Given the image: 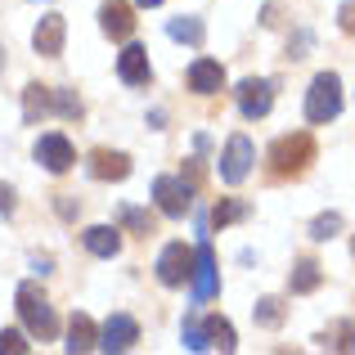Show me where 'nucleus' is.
I'll return each mask as SVG.
<instances>
[{
    "instance_id": "20",
    "label": "nucleus",
    "mask_w": 355,
    "mask_h": 355,
    "mask_svg": "<svg viewBox=\"0 0 355 355\" xmlns=\"http://www.w3.org/2000/svg\"><path fill=\"white\" fill-rule=\"evenodd\" d=\"M320 266H315L311 257L306 261H297V270H293V293H315V288H320Z\"/></svg>"
},
{
    "instance_id": "16",
    "label": "nucleus",
    "mask_w": 355,
    "mask_h": 355,
    "mask_svg": "<svg viewBox=\"0 0 355 355\" xmlns=\"http://www.w3.org/2000/svg\"><path fill=\"white\" fill-rule=\"evenodd\" d=\"M90 347H99V333H95V324H90V315H72V324H68V351L81 355V351H90Z\"/></svg>"
},
{
    "instance_id": "8",
    "label": "nucleus",
    "mask_w": 355,
    "mask_h": 355,
    "mask_svg": "<svg viewBox=\"0 0 355 355\" xmlns=\"http://www.w3.org/2000/svg\"><path fill=\"white\" fill-rule=\"evenodd\" d=\"M270 104H275V86H270V81L248 77V81L239 86V108H243V117H248V121L266 117V113H270Z\"/></svg>"
},
{
    "instance_id": "2",
    "label": "nucleus",
    "mask_w": 355,
    "mask_h": 355,
    "mask_svg": "<svg viewBox=\"0 0 355 355\" xmlns=\"http://www.w3.org/2000/svg\"><path fill=\"white\" fill-rule=\"evenodd\" d=\"M18 320L27 324V333L32 338H41V342H50L54 333H59V320H54V311H50V302H45V293L36 284H23L18 288Z\"/></svg>"
},
{
    "instance_id": "3",
    "label": "nucleus",
    "mask_w": 355,
    "mask_h": 355,
    "mask_svg": "<svg viewBox=\"0 0 355 355\" xmlns=\"http://www.w3.org/2000/svg\"><path fill=\"white\" fill-rule=\"evenodd\" d=\"M338 113H342V81L333 72H320L311 81V90H306V117L315 126H324V121H333Z\"/></svg>"
},
{
    "instance_id": "22",
    "label": "nucleus",
    "mask_w": 355,
    "mask_h": 355,
    "mask_svg": "<svg viewBox=\"0 0 355 355\" xmlns=\"http://www.w3.org/2000/svg\"><path fill=\"white\" fill-rule=\"evenodd\" d=\"M166 32H171V41L202 45V23H198V18H171V23H166Z\"/></svg>"
},
{
    "instance_id": "25",
    "label": "nucleus",
    "mask_w": 355,
    "mask_h": 355,
    "mask_svg": "<svg viewBox=\"0 0 355 355\" xmlns=\"http://www.w3.org/2000/svg\"><path fill=\"white\" fill-rule=\"evenodd\" d=\"M50 104L59 108V117H81V99H77V90H50Z\"/></svg>"
},
{
    "instance_id": "32",
    "label": "nucleus",
    "mask_w": 355,
    "mask_h": 355,
    "mask_svg": "<svg viewBox=\"0 0 355 355\" xmlns=\"http://www.w3.org/2000/svg\"><path fill=\"white\" fill-rule=\"evenodd\" d=\"M139 5H148V9H157V5H162V0H139Z\"/></svg>"
},
{
    "instance_id": "18",
    "label": "nucleus",
    "mask_w": 355,
    "mask_h": 355,
    "mask_svg": "<svg viewBox=\"0 0 355 355\" xmlns=\"http://www.w3.org/2000/svg\"><path fill=\"white\" fill-rule=\"evenodd\" d=\"M202 338H207V347H216V351H234V347H239L234 324H230V320H220V315L202 320Z\"/></svg>"
},
{
    "instance_id": "12",
    "label": "nucleus",
    "mask_w": 355,
    "mask_h": 355,
    "mask_svg": "<svg viewBox=\"0 0 355 355\" xmlns=\"http://www.w3.org/2000/svg\"><path fill=\"white\" fill-rule=\"evenodd\" d=\"M117 77L126 81V86H148L153 68H148V50L144 45H126V50L117 54Z\"/></svg>"
},
{
    "instance_id": "27",
    "label": "nucleus",
    "mask_w": 355,
    "mask_h": 355,
    "mask_svg": "<svg viewBox=\"0 0 355 355\" xmlns=\"http://www.w3.org/2000/svg\"><path fill=\"white\" fill-rule=\"evenodd\" d=\"M184 347H189V351H207V338H202V320H198V315L184 320Z\"/></svg>"
},
{
    "instance_id": "10",
    "label": "nucleus",
    "mask_w": 355,
    "mask_h": 355,
    "mask_svg": "<svg viewBox=\"0 0 355 355\" xmlns=\"http://www.w3.org/2000/svg\"><path fill=\"white\" fill-rule=\"evenodd\" d=\"M139 342V324L130 320V315H113V320L99 329V347H104L108 355L113 351H130Z\"/></svg>"
},
{
    "instance_id": "4",
    "label": "nucleus",
    "mask_w": 355,
    "mask_h": 355,
    "mask_svg": "<svg viewBox=\"0 0 355 355\" xmlns=\"http://www.w3.org/2000/svg\"><path fill=\"white\" fill-rule=\"evenodd\" d=\"M153 198H157V207H162V216L180 220L184 211L193 207V184L175 180V175H157L153 180Z\"/></svg>"
},
{
    "instance_id": "31",
    "label": "nucleus",
    "mask_w": 355,
    "mask_h": 355,
    "mask_svg": "<svg viewBox=\"0 0 355 355\" xmlns=\"http://www.w3.org/2000/svg\"><path fill=\"white\" fill-rule=\"evenodd\" d=\"M0 211H5V216L14 211V189H9V184H0Z\"/></svg>"
},
{
    "instance_id": "11",
    "label": "nucleus",
    "mask_w": 355,
    "mask_h": 355,
    "mask_svg": "<svg viewBox=\"0 0 355 355\" xmlns=\"http://www.w3.org/2000/svg\"><path fill=\"white\" fill-rule=\"evenodd\" d=\"M63 36H68V23H63L59 14H45L41 23H36V32H32L36 54H45V59H59V54H63Z\"/></svg>"
},
{
    "instance_id": "1",
    "label": "nucleus",
    "mask_w": 355,
    "mask_h": 355,
    "mask_svg": "<svg viewBox=\"0 0 355 355\" xmlns=\"http://www.w3.org/2000/svg\"><path fill=\"white\" fill-rule=\"evenodd\" d=\"M311 162H315V139L306 135V130L279 135L275 144H270V171L275 175H302Z\"/></svg>"
},
{
    "instance_id": "15",
    "label": "nucleus",
    "mask_w": 355,
    "mask_h": 355,
    "mask_svg": "<svg viewBox=\"0 0 355 355\" xmlns=\"http://www.w3.org/2000/svg\"><path fill=\"white\" fill-rule=\"evenodd\" d=\"M225 86V68L211 59H198L189 68V90H198V95H216V90Z\"/></svg>"
},
{
    "instance_id": "33",
    "label": "nucleus",
    "mask_w": 355,
    "mask_h": 355,
    "mask_svg": "<svg viewBox=\"0 0 355 355\" xmlns=\"http://www.w3.org/2000/svg\"><path fill=\"white\" fill-rule=\"evenodd\" d=\"M0 68H5V50H0Z\"/></svg>"
},
{
    "instance_id": "24",
    "label": "nucleus",
    "mask_w": 355,
    "mask_h": 355,
    "mask_svg": "<svg viewBox=\"0 0 355 355\" xmlns=\"http://www.w3.org/2000/svg\"><path fill=\"white\" fill-rule=\"evenodd\" d=\"M117 220L121 225L130 230V234H153V216H148V211H139V207H117Z\"/></svg>"
},
{
    "instance_id": "14",
    "label": "nucleus",
    "mask_w": 355,
    "mask_h": 355,
    "mask_svg": "<svg viewBox=\"0 0 355 355\" xmlns=\"http://www.w3.org/2000/svg\"><path fill=\"white\" fill-rule=\"evenodd\" d=\"M90 175H95V180H126L130 175V157L126 153H108V148H95V153H90Z\"/></svg>"
},
{
    "instance_id": "7",
    "label": "nucleus",
    "mask_w": 355,
    "mask_h": 355,
    "mask_svg": "<svg viewBox=\"0 0 355 355\" xmlns=\"http://www.w3.org/2000/svg\"><path fill=\"white\" fill-rule=\"evenodd\" d=\"M36 162H41L50 175H63L72 162H77V148L68 144V135H41L36 139Z\"/></svg>"
},
{
    "instance_id": "19",
    "label": "nucleus",
    "mask_w": 355,
    "mask_h": 355,
    "mask_svg": "<svg viewBox=\"0 0 355 355\" xmlns=\"http://www.w3.org/2000/svg\"><path fill=\"white\" fill-rule=\"evenodd\" d=\"M45 113H50V90L32 81V86L23 90V117H27V126H36V121H41Z\"/></svg>"
},
{
    "instance_id": "29",
    "label": "nucleus",
    "mask_w": 355,
    "mask_h": 355,
    "mask_svg": "<svg viewBox=\"0 0 355 355\" xmlns=\"http://www.w3.org/2000/svg\"><path fill=\"white\" fill-rule=\"evenodd\" d=\"M333 338H338V342H324V347H333V351H355V329H351V324H338V329H333Z\"/></svg>"
},
{
    "instance_id": "23",
    "label": "nucleus",
    "mask_w": 355,
    "mask_h": 355,
    "mask_svg": "<svg viewBox=\"0 0 355 355\" xmlns=\"http://www.w3.org/2000/svg\"><path fill=\"white\" fill-rule=\"evenodd\" d=\"M243 216H248V202L225 198V202H216V211H211V225L225 230V225H234V220H243Z\"/></svg>"
},
{
    "instance_id": "30",
    "label": "nucleus",
    "mask_w": 355,
    "mask_h": 355,
    "mask_svg": "<svg viewBox=\"0 0 355 355\" xmlns=\"http://www.w3.org/2000/svg\"><path fill=\"white\" fill-rule=\"evenodd\" d=\"M338 23H342V32H347V36H355V0H342Z\"/></svg>"
},
{
    "instance_id": "9",
    "label": "nucleus",
    "mask_w": 355,
    "mask_h": 355,
    "mask_svg": "<svg viewBox=\"0 0 355 355\" xmlns=\"http://www.w3.org/2000/svg\"><path fill=\"white\" fill-rule=\"evenodd\" d=\"M193 302H207V297H216L220 279H216V257H211V248L202 243V248H193Z\"/></svg>"
},
{
    "instance_id": "26",
    "label": "nucleus",
    "mask_w": 355,
    "mask_h": 355,
    "mask_svg": "<svg viewBox=\"0 0 355 355\" xmlns=\"http://www.w3.org/2000/svg\"><path fill=\"white\" fill-rule=\"evenodd\" d=\"M342 230V211H324V216H315V225H311V239H320V243H329L333 234Z\"/></svg>"
},
{
    "instance_id": "6",
    "label": "nucleus",
    "mask_w": 355,
    "mask_h": 355,
    "mask_svg": "<svg viewBox=\"0 0 355 355\" xmlns=\"http://www.w3.org/2000/svg\"><path fill=\"white\" fill-rule=\"evenodd\" d=\"M189 275H193V252L184 248V243H166L162 257H157V279H162L166 288H180Z\"/></svg>"
},
{
    "instance_id": "28",
    "label": "nucleus",
    "mask_w": 355,
    "mask_h": 355,
    "mask_svg": "<svg viewBox=\"0 0 355 355\" xmlns=\"http://www.w3.org/2000/svg\"><path fill=\"white\" fill-rule=\"evenodd\" d=\"M32 347L23 342V333H14V329H5L0 333V355H27Z\"/></svg>"
},
{
    "instance_id": "17",
    "label": "nucleus",
    "mask_w": 355,
    "mask_h": 355,
    "mask_svg": "<svg viewBox=\"0 0 355 355\" xmlns=\"http://www.w3.org/2000/svg\"><path fill=\"white\" fill-rule=\"evenodd\" d=\"M86 248L90 252H95V257H117V252H121V234H117V230L113 225H90L86 230Z\"/></svg>"
},
{
    "instance_id": "21",
    "label": "nucleus",
    "mask_w": 355,
    "mask_h": 355,
    "mask_svg": "<svg viewBox=\"0 0 355 355\" xmlns=\"http://www.w3.org/2000/svg\"><path fill=\"white\" fill-rule=\"evenodd\" d=\"M252 315H257L261 329H279V324H284V302H279V297H261Z\"/></svg>"
},
{
    "instance_id": "34",
    "label": "nucleus",
    "mask_w": 355,
    "mask_h": 355,
    "mask_svg": "<svg viewBox=\"0 0 355 355\" xmlns=\"http://www.w3.org/2000/svg\"><path fill=\"white\" fill-rule=\"evenodd\" d=\"M351 252H355V243H351Z\"/></svg>"
},
{
    "instance_id": "13",
    "label": "nucleus",
    "mask_w": 355,
    "mask_h": 355,
    "mask_svg": "<svg viewBox=\"0 0 355 355\" xmlns=\"http://www.w3.org/2000/svg\"><path fill=\"white\" fill-rule=\"evenodd\" d=\"M99 27H104L113 41H126V36L135 32V14H130L126 0H104V5H99Z\"/></svg>"
},
{
    "instance_id": "5",
    "label": "nucleus",
    "mask_w": 355,
    "mask_h": 355,
    "mask_svg": "<svg viewBox=\"0 0 355 355\" xmlns=\"http://www.w3.org/2000/svg\"><path fill=\"white\" fill-rule=\"evenodd\" d=\"M252 157H257V148H252L248 135H230L225 153H220V180L225 184H243L252 171Z\"/></svg>"
}]
</instances>
